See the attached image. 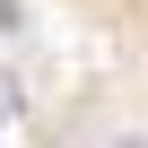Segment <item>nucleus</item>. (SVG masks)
<instances>
[{"label": "nucleus", "mask_w": 148, "mask_h": 148, "mask_svg": "<svg viewBox=\"0 0 148 148\" xmlns=\"http://www.w3.org/2000/svg\"><path fill=\"white\" fill-rule=\"evenodd\" d=\"M0 26H26V18H18V0H0Z\"/></svg>", "instance_id": "nucleus-1"}]
</instances>
